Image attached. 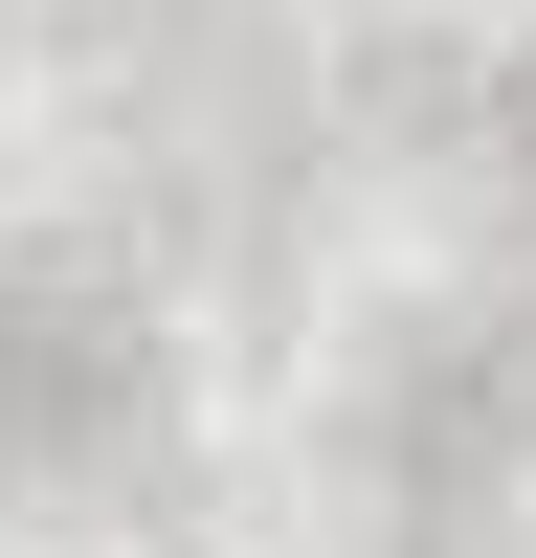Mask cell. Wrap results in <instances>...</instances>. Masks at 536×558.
<instances>
[{
    "instance_id": "1",
    "label": "cell",
    "mask_w": 536,
    "mask_h": 558,
    "mask_svg": "<svg viewBox=\"0 0 536 558\" xmlns=\"http://www.w3.org/2000/svg\"><path fill=\"white\" fill-rule=\"evenodd\" d=\"M134 402H157V313L112 268L23 246L0 268V470H89V447H134Z\"/></svg>"
},
{
    "instance_id": "2",
    "label": "cell",
    "mask_w": 536,
    "mask_h": 558,
    "mask_svg": "<svg viewBox=\"0 0 536 558\" xmlns=\"http://www.w3.org/2000/svg\"><path fill=\"white\" fill-rule=\"evenodd\" d=\"M491 157H514V202H536V45L491 68Z\"/></svg>"
}]
</instances>
